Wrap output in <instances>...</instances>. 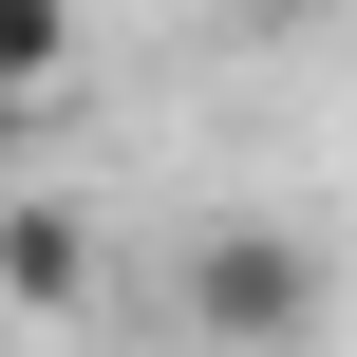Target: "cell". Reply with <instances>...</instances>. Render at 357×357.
<instances>
[{"label":"cell","instance_id":"cell-1","mask_svg":"<svg viewBox=\"0 0 357 357\" xmlns=\"http://www.w3.org/2000/svg\"><path fill=\"white\" fill-rule=\"evenodd\" d=\"M320 301H339V282H320L301 226H207V245H188V339L207 357H301Z\"/></svg>","mask_w":357,"mask_h":357},{"label":"cell","instance_id":"cell-2","mask_svg":"<svg viewBox=\"0 0 357 357\" xmlns=\"http://www.w3.org/2000/svg\"><path fill=\"white\" fill-rule=\"evenodd\" d=\"M94 301V226L75 207H0V320H75Z\"/></svg>","mask_w":357,"mask_h":357},{"label":"cell","instance_id":"cell-3","mask_svg":"<svg viewBox=\"0 0 357 357\" xmlns=\"http://www.w3.org/2000/svg\"><path fill=\"white\" fill-rule=\"evenodd\" d=\"M207 19H245V38H301V19H320V0H207Z\"/></svg>","mask_w":357,"mask_h":357},{"label":"cell","instance_id":"cell-4","mask_svg":"<svg viewBox=\"0 0 357 357\" xmlns=\"http://www.w3.org/2000/svg\"><path fill=\"white\" fill-rule=\"evenodd\" d=\"M19 132H38V94H19V75H0V151H19Z\"/></svg>","mask_w":357,"mask_h":357}]
</instances>
